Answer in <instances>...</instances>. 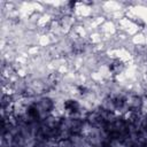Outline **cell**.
Listing matches in <instances>:
<instances>
[{
	"label": "cell",
	"mask_w": 147,
	"mask_h": 147,
	"mask_svg": "<svg viewBox=\"0 0 147 147\" xmlns=\"http://www.w3.org/2000/svg\"><path fill=\"white\" fill-rule=\"evenodd\" d=\"M102 109L107 110V111H113L115 113L116 111V102H115V99L113 98H107L105 99L102 102H101V106H100Z\"/></svg>",
	"instance_id": "6da1fadb"
},
{
	"label": "cell",
	"mask_w": 147,
	"mask_h": 147,
	"mask_svg": "<svg viewBox=\"0 0 147 147\" xmlns=\"http://www.w3.org/2000/svg\"><path fill=\"white\" fill-rule=\"evenodd\" d=\"M40 109L45 110V111H51L53 108V101L49 98H41L37 103H36Z\"/></svg>",
	"instance_id": "7a4b0ae2"
}]
</instances>
